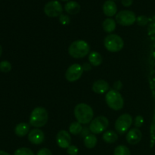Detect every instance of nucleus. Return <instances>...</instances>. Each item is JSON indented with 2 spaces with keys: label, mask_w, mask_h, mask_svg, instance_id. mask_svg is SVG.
I'll use <instances>...</instances> for the list:
<instances>
[{
  "label": "nucleus",
  "mask_w": 155,
  "mask_h": 155,
  "mask_svg": "<svg viewBox=\"0 0 155 155\" xmlns=\"http://www.w3.org/2000/svg\"><path fill=\"white\" fill-rule=\"evenodd\" d=\"M28 140L33 145H39L45 140V135L42 130L33 129L28 133Z\"/></svg>",
  "instance_id": "12"
},
{
  "label": "nucleus",
  "mask_w": 155,
  "mask_h": 155,
  "mask_svg": "<svg viewBox=\"0 0 155 155\" xmlns=\"http://www.w3.org/2000/svg\"><path fill=\"white\" fill-rule=\"evenodd\" d=\"M133 124V117L129 114H124L117 118L115 122V129L120 134L127 133Z\"/></svg>",
  "instance_id": "7"
},
{
  "label": "nucleus",
  "mask_w": 155,
  "mask_h": 155,
  "mask_svg": "<svg viewBox=\"0 0 155 155\" xmlns=\"http://www.w3.org/2000/svg\"><path fill=\"white\" fill-rule=\"evenodd\" d=\"M67 152L69 155H77L79 152V149L77 146L71 145V146L67 148Z\"/></svg>",
  "instance_id": "28"
},
{
  "label": "nucleus",
  "mask_w": 155,
  "mask_h": 155,
  "mask_svg": "<svg viewBox=\"0 0 155 155\" xmlns=\"http://www.w3.org/2000/svg\"><path fill=\"white\" fill-rule=\"evenodd\" d=\"M109 85L105 80H98L92 85V91L97 94L105 93L108 91Z\"/></svg>",
  "instance_id": "15"
},
{
  "label": "nucleus",
  "mask_w": 155,
  "mask_h": 155,
  "mask_svg": "<svg viewBox=\"0 0 155 155\" xmlns=\"http://www.w3.org/2000/svg\"><path fill=\"white\" fill-rule=\"evenodd\" d=\"M44 12L50 18H55L60 16L63 12L61 4L58 1H51L46 3L44 7Z\"/></svg>",
  "instance_id": "9"
},
{
  "label": "nucleus",
  "mask_w": 155,
  "mask_h": 155,
  "mask_svg": "<svg viewBox=\"0 0 155 155\" xmlns=\"http://www.w3.org/2000/svg\"><path fill=\"white\" fill-rule=\"evenodd\" d=\"M116 21L121 26L133 25L136 21V16L132 11L123 10L117 14Z\"/></svg>",
  "instance_id": "8"
},
{
  "label": "nucleus",
  "mask_w": 155,
  "mask_h": 155,
  "mask_svg": "<svg viewBox=\"0 0 155 155\" xmlns=\"http://www.w3.org/2000/svg\"><path fill=\"white\" fill-rule=\"evenodd\" d=\"M102 27L106 33H112L116 28V21L112 18H107L103 21Z\"/></svg>",
  "instance_id": "20"
},
{
  "label": "nucleus",
  "mask_w": 155,
  "mask_h": 155,
  "mask_svg": "<svg viewBox=\"0 0 155 155\" xmlns=\"http://www.w3.org/2000/svg\"><path fill=\"white\" fill-rule=\"evenodd\" d=\"M136 22L139 26H145L148 23V18L145 15H141L136 18Z\"/></svg>",
  "instance_id": "26"
},
{
  "label": "nucleus",
  "mask_w": 155,
  "mask_h": 155,
  "mask_svg": "<svg viewBox=\"0 0 155 155\" xmlns=\"http://www.w3.org/2000/svg\"><path fill=\"white\" fill-rule=\"evenodd\" d=\"M103 12L107 17L114 16L117 12V5L113 0H107L102 6Z\"/></svg>",
  "instance_id": "14"
},
{
  "label": "nucleus",
  "mask_w": 155,
  "mask_h": 155,
  "mask_svg": "<svg viewBox=\"0 0 155 155\" xmlns=\"http://www.w3.org/2000/svg\"><path fill=\"white\" fill-rule=\"evenodd\" d=\"M83 67L79 64H74L68 68L65 74L66 80L69 82H75L81 77L83 73Z\"/></svg>",
  "instance_id": "10"
},
{
  "label": "nucleus",
  "mask_w": 155,
  "mask_h": 155,
  "mask_svg": "<svg viewBox=\"0 0 155 155\" xmlns=\"http://www.w3.org/2000/svg\"><path fill=\"white\" fill-rule=\"evenodd\" d=\"M64 10L69 15H77L80 11V5L75 1H69L64 6Z\"/></svg>",
  "instance_id": "16"
},
{
  "label": "nucleus",
  "mask_w": 155,
  "mask_h": 155,
  "mask_svg": "<svg viewBox=\"0 0 155 155\" xmlns=\"http://www.w3.org/2000/svg\"><path fill=\"white\" fill-rule=\"evenodd\" d=\"M48 111L44 107H37L33 110L30 117V124L36 128L44 127L48 122Z\"/></svg>",
  "instance_id": "3"
},
{
  "label": "nucleus",
  "mask_w": 155,
  "mask_h": 155,
  "mask_svg": "<svg viewBox=\"0 0 155 155\" xmlns=\"http://www.w3.org/2000/svg\"><path fill=\"white\" fill-rule=\"evenodd\" d=\"M105 101L110 108L114 110H120L123 108L124 104V98L118 91L112 89L106 94Z\"/></svg>",
  "instance_id": "4"
},
{
  "label": "nucleus",
  "mask_w": 155,
  "mask_h": 155,
  "mask_svg": "<svg viewBox=\"0 0 155 155\" xmlns=\"http://www.w3.org/2000/svg\"><path fill=\"white\" fill-rule=\"evenodd\" d=\"M82 67H83V69L84 71H89L92 69L90 63H84Z\"/></svg>",
  "instance_id": "33"
},
{
  "label": "nucleus",
  "mask_w": 155,
  "mask_h": 155,
  "mask_svg": "<svg viewBox=\"0 0 155 155\" xmlns=\"http://www.w3.org/2000/svg\"><path fill=\"white\" fill-rule=\"evenodd\" d=\"M104 47L110 52H117L124 48V42L122 38L117 34H110L104 40Z\"/></svg>",
  "instance_id": "5"
},
{
  "label": "nucleus",
  "mask_w": 155,
  "mask_h": 155,
  "mask_svg": "<svg viewBox=\"0 0 155 155\" xmlns=\"http://www.w3.org/2000/svg\"><path fill=\"white\" fill-rule=\"evenodd\" d=\"M97 142L98 139L94 134H89L84 138V145L87 148H95L97 145Z\"/></svg>",
  "instance_id": "21"
},
{
  "label": "nucleus",
  "mask_w": 155,
  "mask_h": 155,
  "mask_svg": "<svg viewBox=\"0 0 155 155\" xmlns=\"http://www.w3.org/2000/svg\"><path fill=\"white\" fill-rule=\"evenodd\" d=\"M61 1H64V2H66V1H69V0H61Z\"/></svg>",
  "instance_id": "36"
},
{
  "label": "nucleus",
  "mask_w": 155,
  "mask_h": 155,
  "mask_svg": "<svg viewBox=\"0 0 155 155\" xmlns=\"http://www.w3.org/2000/svg\"><path fill=\"white\" fill-rule=\"evenodd\" d=\"M69 131L72 135L77 136V135H79L80 133H82V131H83V127H82L81 124H80L79 122H73L70 125Z\"/></svg>",
  "instance_id": "22"
},
{
  "label": "nucleus",
  "mask_w": 155,
  "mask_h": 155,
  "mask_svg": "<svg viewBox=\"0 0 155 155\" xmlns=\"http://www.w3.org/2000/svg\"><path fill=\"white\" fill-rule=\"evenodd\" d=\"M59 21H60L61 24H62L63 25H68V24H70L71 22V18L68 15H61L59 16Z\"/></svg>",
  "instance_id": "27"
},
{
  "label": "nucleus",
  "mask_w": 155,
  "mask_h": 155,
  "mask_svg": "<svg viewBox=\"0 0 155 155\" xmlns=\"http://www.w3.org/2000/svg\"><path fill=\"white\" fill-rule=\"evenodd\" d=\"M114 155H131L130 149L125 145H119L115 148Z\"/></svg>",
  "instance_id": "23"
},
{
  "label": "nucleus",
  "mask_w": 155,
  "mask_h": 155,
  "mask_svg": "<svg viewBox=\"0 0 155 155\" xmlns=\"http://www.w3.org/2000/svg\"><path fill=\"white\" fill-rule=\"evenodd\" d=\"M12 70V64L8 61L0 62V71L3 73H8Z\"/></svg>",
  "instance_id": "25"
},
{
  "label": "nucleus",
  "mask_w": 155,
  "mask_h": 155,
  "mask_svg": "<svg viewBox=\"0 0 155 155\" xmlns=\"http://www.w3.org/2000/svg\"><path fill=\"white\" fill-rule=\"evenodd\" d=\"M90 47L84 40H77L73 42L68 48V52L74 58H83L89 54Z\"/></svg>",
  "instance_id": "2"
},
{
  "label": "nucleus",
  "mask_w": 155,
  "mask_h": 155,
  "mask_svg": "<svg viewBox=\"0 0 155 155\" xmlns=\"http://www.w3.org/2000/svg\"><path fill=\"white\" fill-rule=\"evenodd\" d=\"M0 155H11L10 154H8V152H5L4 151H0Z\"/></svg>",
  "instance_id": "34"
},
{
  "label": "nucleus",
  "mask_w": 155,
  "mask_h": 155,
  "mask_svg": "<svg viewBox=\"0 0 155 155\" xmlns=\"http://www.w3.org/2000/svg\"><path fill=\"white\" fill-rule=\"evenodd\" d=\"M102 139L106 143L112 144L114 143L118 139V136L116 133H114L112 130H108L103 133Z\"/></svg>",
  "instance_id": "19"
},
{
  "label": "nucleus",
  "mask_w": 155,
  "mask_h": 155,
  "mask_svg": "<svg viewBox=\"0 0 155 155\" xmlns=\"http://www.w3.org/2000/svg\"><path fill=\"white\" fill-rule=\"evenodd\" d=\"M74 115L77 122L81 124H87L92 120L94 112L89 104L80 103L74 108Z\"/></svg>",
  "instance_id": "1"
},
{
  "label": "nucleus",
  "mask_w": 155,
  "mask_h": 155,
  "mask_svg": "<svg viewBox=\"0 0 155 155\" xmlns=\"http://www.w3.org/2000/svg\"><path fill=\"white\" fill-rule=\"evenodd\" d=\"M142 137V132L139 130V128H133L128 132L127 136H126V139L129 144L134 145L140 142Z\"/></svg>",
  "instance_id": "13"
},
{
  "label": "nucleus",
  "mask_w": 155,
  "mask_h": 155,
  "mask_svg": "<svg viewBox=\"0 0 155 155\" xmlns=\"http://www.w3.org/2000/svg\"><path fill=\"white\" fill-rule=\"evenodd\" d=\"M114 90H120L122 88V83L120 81H117L115 82L114 84Z\"/></svg>",
  "instance_id": "32"
},
{
  "label": "nucleus",
  "mask_w": 155,
  "mask_h": 155,
  "mask_svg": "<svg viewBox=\"0 0 155 155\" xmlns=\"http://www.w3.org/2000/svg\"><path fill=\"white\" fill-rule=\"evenodd\" d=\"M36 155H52V153H51V151L48 148H44L39 150Z\"/></svg>",
  "instance_id": "30"
},
{
  "label": "nucleus",
  "mask_w": 155,
  "mask_h": 155,
  "mask_svg": "<svg viewBox=\"0 0 155 155\" xmlns=\"http://www.w3.org/2000/svg\"><path fill=\"white\" fill-rule=\"evenodd\" d=\"M133 2V0H121V3L125 7H130Z\"/></svg>",
  "instance_id": "31"
},
{
  "label": "nucleus",
  "mask_w": 155,
  "mask_h": 155,
  "mask_svg": "<svg viewBox=\"0 0 155 155\" xmlns=\"http://www.w3.org/2000/svg\"><path fill=\"white\" fill-rule=\"evenodd\" d=\"M58 145L61 148H68L71 145V136L66 130H61L56 136Z\"/></svg>",
  "instance_id": "11"
},
{
  "label": "nucleus",
  "mask_w": 155,
  "mask_h": 155,
  "mask_svg": "<svg viewBox=\"0 0 155 155\" xmlns=\"http://www.w3.org/2000/svg\"><path fill=\"white\" fill-rule=\"evenodd\" d=\"M89 61L91 65L94 67H98L102 64L103 58L97 51H92L89 54Z\"/></svg>",
  "instance_id": "18"
},
{
  "label": "nucleus",
  "mask_w": 155,
  "mask_h": 155,
  "mask_svg": "<svg viewBox=\"0 0 155 155\" xmlns=\"http://www.w3.org/2000/svg\"><path fill=\"white\" fill-rule=\"evenodd\" d=\"M108 126L109 121L106 117L98 116L91 121L89 130L93 134H100L105 131Z\"/></svg>",
  "instance_id": "6"
},
{
  "label": "nucleus",
  "mask_w": 155,
  "mask_h": 155,
  "mask_svg": "<svg viewBox=\"0 0 155 155\" xmlns=\"http://www.w3.org/2000/svg\"><path fill=\"white\" fill-rule=\"evenodd\" d=\"M2 54V48L1 45H0V57H1Z\"/></svg>",
  "instance_id": "35"
},
{
  "label": "nucleus",
  "mask_w": 155,
  "mask_h": 155,
  "mask_svg": "<svg viewBox=\"0 0 155 155\" xmlns=\"http://www.w3.org/2000/svg\"><path fill=\"white\" fill-rule=\"evenodd\" d=\"M30 125L27 123H21L15 127V133L19 137H23L30 133Z\"/></svg>",
  "instance_id": "17"
},
{
  "label": "nucleus",
  "mask_w": 155,
  "mask_h": 155,
  "mask_svg": "<svg viewBox=\"0 0 155 155\" xmlns=\"http://www.w3.org/2000/svg\"><path fill=\"white\" fill-rule=\"evenodd\" d=\"M14 155H35L33 151L28 148H21L17 149Z\"/></svg>",
  "instance_id": "24"
},
{
  "label": "nucleus",
  "mask_w": 155,
  "mask_h": 155,
  "mask_svg": "<svg viewBox=\"0 0 155 155\" xmlns=\"http://www.w3.org/2000/svg\"><path fill=\"white\" fill-rule=\"evenodd\" d=\"M143 123H144L143 117L141 116V115H139V116L136 117V119H135V127H136V128H139V127H142Z\"/></svg>",
  "instance_id": "29"
}]
</instances>
